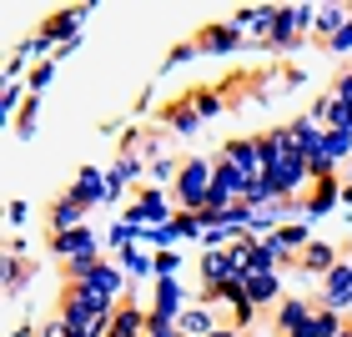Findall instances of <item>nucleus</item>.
<instances>
[{
    "label": "nucleus",
    "instance_id": "obj_1",
    "mask_svg": "<svg viewBox=\"0 0 352 337\" xmlns=\"http://www.w3.org/2000/svg\"><path fill=\"white\" fill-rule=\"evenodd\" d=\"M212 186H217L212 162H186L182 171H176V197H182L186 212H201V206L212 202Z\"/></svg>",
    "mask_w": 352,
    "mask_h": 337
},
{
    "label": "nucleus",
    "instance_id": "obj_2",
    "mask_svg": "<svg viewBox=\"0 0 352 337\" xmlns=\"http://www.w3.org/2000/svg\"><path fill=\"white\" fill-rule=\"evenodd\" d=\"M312 176V166H307V156H297V151H282L277 162L267 166V186L277 191V197H292V191L302 186Z\"/></svg>",
    "mask_w": 352,
    "mask_h": 337
},
{
    "label": "nucleus",
    "instance_id": "obj_3",
    "mask_svg": "<svg viewBox=\"0 0 352 337\" xmlns=\"http://www.w3.org/2000/svg\"><path fill=\"white\" fill-rule=\"evenodd\" d=\"M227 166H236L252 186H262V182H267V151H262V136L232 141V146H227Z\"/></svg>",
    "mask_w": 352,
    "mask_h": 337
},
{
    "label": "nucleus",
    "instance_id": "obj_4",
    "mask_svg": "<svg viewBox=\"0 0 352 337\" xmlns=\"http://www.w3.org/2000/svg\"><path fill=\"white\" fill-rule=\"evenodd\" d=\"M242 287H247V302H252V307H277V297H282L277 267H262V272H252V277H242Z\"/></svg>",
    "mask_w": 352,
    "mask_h": 337
},
{
    "label": "nucleus",
    "instance_id": "obj_5",
    "mask_svg": "<svg viewBox=\"0 0 352 337\" xmlns=\"http://www.w3.org/2000/svg\"><path fill=\"white\" fill-rule=\"evenodd\" d=\"M86 197H81V191H66V197H60L56 206H51V227H56V237L60 232H76V227H81V217H86Z\"/></svg>",
    "mask_w": 352,
    "mask_h": 337
},
{
    "label": "nucleus",
    "instance_id": "obj_6",
    "mask_svg": "<svg viewBox=\"0 0 352 337\" xmlns=\"http://www.w3.org/2000/svg\"><path fill=\"white\" fill-rule=\"evenodd\" d=\"M201 282H206V287H227V282H236V267H232L227 247H221V252H206V257H201Z\"/></svg>",
    "mask_w": 352,
    "mask_h": 337
},
{
    "label": "nucleus",
    "instance_id": "obj_7",
    "mask_svg": "<svg viewBox=\"0 0 352 337\" xmlns=\"http://www.w3.org/2000/svg\"><path fill=\"white\" fill-rule=\"evenodd\" d=\"M342 302H352V267H332L327 272V292H322V307L338 312Z\"/></svg>",
    "mask_w": 352,
    "mask_h": 337
},
{
    "label": "nucleus",
    "instance_id": "obj_8",
    "mask_svg": "<svg viewBox=\"0 0 352 337\" xmlns=\"http://www.w3.org/2000/svg\"><path fill=\"white\" fill-rule=\"evenodd\" d=\"M307 317H312V307H307L302 297H282V302H277V327H282V337H292Z\"/></svg>",
    "mask_w": 352,
    "mask_h": 337
},
{
    "label": "nucleus",
    "instance_id": "obj_9",
    "mask_svg": "<svg viewBox=\"0 0 352 337\" xmlns=\"http://www.w3.org/2000/svg\"><path fill=\"white\" fill-rule=\"evenodd\" d=\"M176 327H182V337H212V312L206 307H182L176 312Z\"/></svg>",
    "mask_w": 352,
    "mask_h": 337
},
{
    "label": "nucleus",
    "instance_id": "obj_10",
    "mask_svg": "<svg viewBox=\"0 0 352 337\" xmlns=\"http://www.w3.org/2000/svg\"><path fill=\"white\" fill-rule=\"evenodd\" d=\"M236 36H242V30H236L232 21L227 25H206L197 36V51H227V45H236Z\"/></svg>",
    "mask_w": 352,
    "mask_h": 337
},
{
    "label": "nucleus",
    "instance_id": "obj_11",
    "mask_svg": "<svg viewBox=\"0 0 352 337\" xmlns=\"http://www.w3.org/2000/svg\"><path fill=\"white\" fill-rule=\"evenodd\" d=\"M76 287H91V292H101V297H111V302H116V287H121V272H116V267H96V272H91V277H81V282H76Z\"/></svg>",
    "mask_w": 352,
    "mask_h": 337
},
{
    "label": "nucleus",
    "instance_id": "obj_12",
    "mask_svg": "<svg viewBox=\"0 0 352 337\" xmlns=\"http://www.w3.org/2000/svg\"><path fill=\"white\" fill-rule=\"evenodd\" d=\"M302 267H307V272H332L338 257H332L327 242H307V247H302Z\"/></svg>",
    "mask_w": 352,
    "mask_h": 337
},
{
    "label": "nucleus",
    "instance_id": "obj_13",
    "mask_svg": "<svg viewBox=\"0 0 352 337\" xmlns=\"http://www.w3.org/2000/svg\"><path fill=\"white\" fill-rule=\"evenodd\" d=\"M136 221H166V202H162V191H141V202H136Z\"/></svg>",
    "mask_w": 352,
    "mask_h": 337
},
{
    "label": "nucleus",
    "instance_id": "obj_14",
    "mask_svg": "<svg viewBox=\"0 0 352 337\" xmlns=\"http://www.w3.org/2000/svg\"><path fill=\"white\" fill-rule=\"evenodd\" d=\"M76 25H81V10H60V15H51V21H45L41 36H45V41H56V36H71Z\"/></svg>",
    "mask_w": 352,
    "mask_h": 337
},
{
    "label": "nucleus",
    "instance_id": "obj_15",
    "mask_svg": "<svg viewBox=\"0 0 352 337\" xmlns=\"http://www.w3.org/2000/svg\"><path fill=\"white\" fill-rule=\"evenodd\" d=\"M332 202H338V182H332V176H322V182H317V191H312V202H307V212H327Z\"/></svg>",
    "mask_w": 352,
    "mask_h": 337
},
{
    "label": "nucleus",
    "instance_id": "obj_16",
    "mask_svg": "<svg viewBox=\"0 0 352 337\" xmlns=\"http://www.w3.org/2000/svg\"><path fill=\"white\" fill-rule=\"evenodd\" d=\"M272 237H277V247H282V252H302V247H307L302 227H282V232H272Z\"/></svg>",
    "mask_w": 352,
    "mask_h": 337
},
{
    "label": "nucleus",
    "instance_id": "obj_17",
    "mask_svg": "<svg viewBox=\"0 0 352 337\" xmlns=\"http://www.w3.org/2000/svg\"><path fill=\"white\" fill-rule=\"evenodd\" d=\"M41 337H81L66 317H51V323H41Z\"/></svg>",
    "mask_w": 352,
    "mask_h": 337
},
{
    "label": "nucleus",
    "instance_id": "obj_18",
    "mask_svg": "<svg viewBox=\"0 0 352 337\" xmlns=\"http://www.w3.org/2000/svg\"><path fill=\"white\" fill-rule=\"evenodd\" d=\"M217 96H191V111H197V116H217Z\"/></svg>",
    "mask_w": 352,
    "mask_h": 337
},
{
    "label": "nucleus",
    "instance_id": "obj_19",
    "mask_svg": "<svg viewBox=\"0 0 352 337\" xmlns=\"http://www.w3.org/2000/svg\"><path fill=\"white\" fill-rule=\"evenodd\" d=\"M332 96H338L342 106H352V71H347V76H338V91H332Z\"/></svg>",
    "mask_w": 352,
    "mask_h": 337
},
{
    "label": "nucleus",
    "instance_id": "obj_20",
    "mask_svg": "<svg viewBox=\"0 0 352 337\" xmlns=\"http://www.w3.org/2000/svg\"><path fill=\"white\" fill-rule=\"evenodd\" d=\"M76 191H81V197H101V176H91V171H86V176H81V186H76Z\"/></svg>",
    "mask_w": 352,
    "mask_h": 337
},
{
    "label": "nucleus",
    "instance_id": "obj_21",
    "mask_svg": "<svg viewBox=\"0 0 352 337\" xmlns=\"http://www.w3.org/2000/svg\"><path fill=\"white\" fill-rule=\"evenodd\" d=\"M6 277H10V287L25 282V262H21V257H10V272H6Z\"/></svg>",
    "mask_w": 352,
    "mask_h": 337
},
{
    "label": "nucleus",
    "instance_id": "obj_22",
    "mask_svg": "<svg viewBox=\"0 0 352 337\" xmlns=\"http://www.w3.org/2000/svg\"><path fill=\"white\" fill-rule=\"evenodd\" d=\"M327 45H332V51H352V25H347V30H338V36H332Z\"/></svg>",
    "mask_w": 352,
    "mask_h": 337
},
{
    "label": "nucleus",
    "instance_id": "obj_23",
    "mask_svg": "<svg viewBox=\"0 0 352 337\" xmlns=\"http://www.w3.org/2000/svg\"><path fill=\"white\" fill-rule=\"evenodd\" d=\"M212 337H242V332H227V327H217V332H212Z\"/></svg>",
    "mask_w": 352,
    "mask_h": 337
},
{
    "label": "nucleus",
    "instance_id": "obj_24",
    "mask_svg": "<svg viewBox=\"0 0 352 337\" xmlns=\"http://www.w3.org/2000/svg\"><path fill=\"white\" fill-rule=\"evenodd\" d=\"M338 337H352V327H342V332H338Z\"/></svg>",
    "mask_w": 352,
    "mask_h": 337
},
{
    "label": "nucleus",
    "instance_id": "obj_25",
    "mask_svg": "<svg viewBox=\"0 0 352 337\" xmlns=\"http://www.w3.org/2000/svg\"><path fill=\"white\" fill-rule=\"evenodd\" d=\"M111 337H121V332H111Z\"/></svg>",
    "mask_w": 352,
    "mask_h": 337
},
{
    "label": "nucleus",
    "instance_id": "obj_26",
    "mask_svg": "<svg viewBox=\"0 0 352 337\" xmlns=\"http://www.w3.org/2000/svg\"><path fill=\"white\" fill-rule=\"evenodd\" d=\"M242 337H252V332H242Z\"/></svg>",
    "mask_w": 352,
    "mask_h": 337
}]
</instances>
